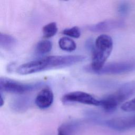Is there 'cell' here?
I'll list each match as a JSON object with an SVG mask.
<instances>
[{
    "instance_id": "1",
    "label": "cell",
    "mask_w": 135,
    "mask_h": 135,
    "mask_svg": "<svg viewBox=\"0 0 135 135\" xmlns=\"http://www.w3.org/2000/svg\"><path fill=\"white\" fill-rule=\"evenodd\" d=\"M83 55L49 56L41 59L24 63L17 69V72L22 75H26L53 69L70 66L85 60Z\"/></svg>"
},
{
    "instance_id": "2",
    "label": "cell",
    "mask_w": 135,
    "mask_h": 135,
    "mask_svg": "<svg viewBox=\"0 0 135 135\" xmlns=\"http://www.w3.org/2000/svg\"><path fill=\"white\" fill-rule=\"evenodd\" d=\"M113 49L112 38L106 34L98 36L92 47V62L89 70L93 73L101 70L105 65Z\"/></svg>"
},
{
    "instance_id": "3",
    "label": "cell",
    "mask_w": 135,
    "mask_h": 135,
    "mask_svg": "<svg viewBox=\"0 0 135 135\" xmlns=\"http://www.w3.org/2000/svg\"><path fill=\"white\" fill-rule=\"evenodd\" d=\"M135 94V81L121 85L116 91L100 100V105L108 112L114 111L119 105Z\"/></svg>"
},
{
    "instance_id": "4",
    "label": "cell",
    "mask_w": 135,
    "mask_h": 135,
    "mask_svg": "<svg viewBox=\"0 0 135 135\" xmlns=\"http://www.w3.org/2000/svg\"><path fill=\"white\" fill-rule=\"evenodd\" d=\"M42 84V83L40 82L23 83L5 77H1L0 79L1 92L23 94L36 90L40 88Z\"/></svg>"
},
{
    "instance_id": "5",
    "label": "cell",
    "mask_w": 135,
    "mask_h": 135,
    "mask_svg": "<svg viewBox=\"0 0 135 135\" xmlns=\"http://www.w3.org/2000/svg\"><path fill=\"white\" fill-rule=\"evenodd\" d=\"M135 70V61L112 62L105 64L99 71L94 73L98 74L117 75L128 73Z\"/></svg>"
},
{
    "instance_id": "6",
    "label": "cell",
    "mask_w": 135,
    "mask_h": 135,
    "mask_svg": "<svg viewBox=\"0 0 135 135\" xmlns=\"http://www.w3.org/2000/svg\"><path fill=\"white\" fill-rule=\"evenodd\" d=\"M64 103L78 102L95 106L100 105V100H97L91 94L83 91H73L64 94L62 98Z\"/></svg>"
},
{
    "instance_id": "7",
    "label": "cell",
    "mask_w": 135,
    "mask_h": 135,
    "mask_svg": "<svg viewBox=\"0 0 135 135\" xmlns=\"http://www.w3.org/2000/svg\"><path fill=\"white\" fill-rule=\"evenodd\" d=\"M104 123L108 128L117 131L135 129V115L112 118L105 121Z\"/></svg>"
},
{
    "instance_id": "8",
    "label": "cell",
    "mask_w": 135,
    "mask_h": 135,
    "mask_svg": "<svg viewBox=\"0 0 135 135\" xmlns=\"http://www.w3.org/2000/svg\"><path fill=\"white\" fill-rule=\"evenodd\" d=\"M124 23L120 20H108L100 22L89 27V30L93 32H107L120 28L124 26Z\"/></svg>"
},
{
    "instance_id": "9",
    "label": "cell",
    "mask_w": 135,
    "mask_h": 135,
    "mask_svg": "<svg viewBox=\"0 0 135 135\" xmlns=\"http://www.w3.org/2000/svg\"><path fill=\"white\" fill-rule=\"evenodd\" d=\"M54 99L52 91L49 88H44L36 95L35 99L36 105L40 109H44L50 107Z\"/></svg>"
},
{
    "instance_id": "10",
    "label": "cell",
    "mask_w": 135,
    "mask_h": 135,
    "mask_svg": "<svg viewBox=\"0 0 135 135\" xmlns=\"http://www.w3.org/2000/svg\"><path fill=\"white\" fill-rule=\"evenodd\" d=\"M80 124L76 121H70L62 124L57 129V135H74Z\"/></svg>"
},
{
    "instance_id": "11",
    "label": "cell",
    "mask_w": 135,
    "mask_h": 135,
    "mask_svg": "<svg viewBox=\"0 0 135 135\" xmlns=\"http://www.w3.org/2000/svg\"><path fill=\"white\" fill-rule=\"evenodd\" d=\"M30 99L24 97H19L14 99L11 103V108L13 110L17 112L25 111L30 105Z\"/></svg>"
},
{
    "instance_id": "12",
    "label": "cell",
    "mask_w": 135,
    "mask_h": 135,
    "mask_svg": "<svg viewBox=\"0 0 135 135\" xmlns=\"http://www.w3.org/2000/svg\"><path fill=\"white\" fill-rule=\"evenodd\" d=\"M16 42L15 38L13 36L5 33H0V46L2 48L10 49L15 45Z\"/></svg>"
},
{
    "instance_id": "13",
    "label": "cell",
    "mask_w": 135,
    "mask_h": 135,
    "mask_svg": "<svg viewBox=\"0 0 135 135\" xmlns=\"http://www.w3.org/2000/svg\"><path fill=\"white\" fill-rule=\"evenodd\" d=\"M60 49L67 52H72L76 48V44L71 38L68 37H61L59 41Z\"/></svg>"
},
{
    "instance_id": "14",
    "label": "cell",
    "mask_w": 135,
    "mask_h": 135,
    "mask_svg": "<svg viewBox=\"0 0 135 135\" xmlns=\"http://www.w3.org/2000/svg\"><path fill=\"white\" fill-rule=\"evenodd\" d=\"M52 48V42L49 40H42L40 41L36 47V51L40 54H44L50 52Z\"/></svg>"
},
{
    "instance_id": "15",
    "label": "cell",
    "mask_w": 135,
    "mask_h": 135,
    "mask_svg": "<svg viewBox=\"0 0 135 135\" xmlns=\"http://www.w3.org/2000/svg\"><path fill=\"white\" fill-rule=\"evenodd\" d=\"M43 36L45 38H50L54 36L57 32V27L56 23L51 22L43 27Z\"/></svg>"
},
{
    "instance_id": "16",
    "label": "cell",
    "mask_w": 135,
    "mask_h": 135,
    "mask_svg": "<svg viewBox=\"0 0 135 135\" xmlns=\"http://www.w3.org/2000/svg\"><path fill=\"white\" fill-rule=\"evenodd\" d=\"M62 34L71 37L77 38L80 36L81 32L78 27L73 26L71 28L64 29L62 31Z\"/></svg>"
},
{
    "instance_id": "17",
    "label": "cell",
    "mask_w": 135,
    "mask_h": 135,
    "mask_svg": "<svg viewBox=\"0 0 135 135\" xmlns=\"http://www.w3.org/2000/svg\"><path fill=\"white\" fill-rule=\"evenodd\" d=\"M130 9V5L126 1L121 2L118 6L117 11L118 14L122 16H126Z\"/></svg>"
},
{
    "instance_id": "18",
    "label": "cell",
    "mask_w": 135,
    "mask_h": 135,
    "mask_svg": "<svg viewBox=\"0 0 135 135\" xmlns=\"http://www.w3.org/2000/svg\"><path fill=\"white\" fill-rule=\"evenodd\" d=\"M121 109L126 112L135 111V97L123 103L121 106Z\"/></svg>"
},
{
    "instance_id": "19",
    "label": "cell",
    "mask_w": 135,
    "mask_h": 135,
    "mask_svg": "<svg viewBox=\"0 0 135 135\" xmlns=\"http://www.w3.org/2000/svg\"><path fill=\"white\" fill-rule=\"evenodd\" d=\"M4 100L3 98L2 94L1 93V107H2V106H3V104H4Z\"/></svg>"
}]
</instances>
